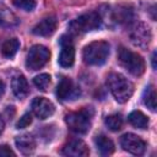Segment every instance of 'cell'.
<instances>
[{
	"instance_id": "obj_1",
	"label": "cell",
	"mask_w": 157,
	"mask_h": 157,
	"mask_svg": "<svg viewBox=\"0 0 157 157\" xmlns=\"http://www.w3.org/2000/svg\"><path fill=\"white\" fill-rule=\"evenodd\" d=\"M107 85L118 103L128 102L134 93L132 82L119 72H110L107 77Z\"/></svg>"
},
{
	"instance_id": "obj_2",
	"label": "cell",
	"mask_w": 157,
	"mask_h": 157,
	"mask_svg": "<svg viewBox=\"0 0 157 157\" xmlns=\"http://www.w3.org/2000/svg\"><path fill=\"white\" fill-rule=\"evenodd\" d=\"M94 110L92 107H85L78 112H70L65 115V121L69 129L76 134H86L91 129L92 117Z\"/></svg>"
},
{
	"instance_id": "obj_3",
	"label": "cell",
	"mask_w": 157,
	"mask_h": 157,
	"mask_svg": "<svg viewBox=\"0 0 157 157\" xmlns=\"http://www.w3.org/2000/svg\"><path fill=\"white\" fill-rule=\"evenodd\" d=\"M102 21H103L102 15L98 11H91L72 20L69 23L67 29L70 34H75V36L82 34V33H87L99 28L102 25Z\"/></svg>"
},
{
	"instance_id": "obj_4",
	"label": "cell",
	"mask_w": 157,
	"mask_h": 157,
	"mask_svg": "<svg viewBox=\"0 0 157 157\" xmlns=\"http://www.w3.org/2000/svg\"><path fill=\"white\" fill-rule=\"evenodd\" d=\"M109 56V44L104 40H96L83 48L82 58L87 65H103Z\"/></svg>"
},
{
	"instance_id": "obj_5",
	"label": "cell",
	"mask_w": 157,
	"mask_h": 157,
	"mask_svg": "<svg viewBox=\"0 0 157 157\" xmlns=\"http://www.w3.org/2000/svg\"><path fill=\"white\" fill-rule=\"evenodd\" d=\"M118 60L120 65L134 76H141L145 72V60L142 56L128 48L121 47L119 49Z\"/></svg>"
},
{
	"instance_id": "obj_6",
	"label": "cell",
	"mask_w": 157,
	"mask_h": 157,
	"mask_svg": "<svg viewBox=\"0 0 157 157\" xmlns=\"http://www.w3.org/2000/svg\"><path fill=\"white\" fill-rule=\"evenodd\" d=\"M49 58H50L49 49L44 45L36 44L27 53L26 66L28 70H32V71L39 70L49 61Z\"/></svg>"
},
{
	"instance_id": "obj_7",
	"label": "cell",
	"mask_w": 157,
	"mask_h": 157,
	"mask_svg": "<svg viewBox=\"0 0 157 157\" xmlns=\"http://www.w3.org/2000/svg\"><path fill=\"white\" fill-rule=\"evenodd\" d=\"M130 39H131L134 45L142 48V49H146L150 45L151 39H152L151 28L144 22L136 23L130 32Z\"/></svg>"
},
{
	"instance_id": "obj_8",
	"label": "cell",
	"mask_w": 157,
	"mask_h": 157,
	"mask_svg": "<svg viewBox=\"0 0 157 157\" xmlns=\"http://www.w3.org/2000/svg\"><path fill=\"white\" fill-rule=\"evenodd\" d=\"M120 146L124 151L135 156L144 155L146 150V142L140 136L131 132H126L120 137Z\"/></svg>"
},
{
	"instance_id": "obj_9",
	"label": "cell",
	"mask_w": 157,
	"mask_h": 157,
	"mask_svg": "<svg viewBox=\"0 0 157 157\" xmlns=\"http://www.w3.org/2000/svg\"><path fill=\"white\" fill-rule=\"evenodd\" d=\"M61 50L59 54V65L61 67H71L75 61V48L72 44V39L70 36L64 34L60 38Z\"/></svg>"
},
{
	"instance_id": "obj_10",
	"label": "cell",
	"mask_w": 157,
	"mask_h": 157,
	"mask_svg": "<svg viewBox=\"0 0 157 157\" xmlns=\"http://www.w3.org/2000/svg\"><path fill=\"white\" fill-rule=\"evenodd\" d=\"M32 112L38 119H47L54 114V104L45 97H36L32 101Z\"/></svg>"
},
{
	"instance_id": "obj_11",
	"label": "cell",
	"mask_w": 157,
	"mask_h": 157,
	"mask_svg": "<svg viewBox=\"0 0 157 157\" xmlns=\"http://www.w3.org/2000/svg\"><path fill=\"white\" fill-rule=\"evenodd\" d=\"M80 94V91L74 86V82L69 77H61L56 86V97L60 101L75 99Z\"/></svg>"
},
{
	"instance_id": "obj_12",
	"label": "cell",
	"mask_w": 157,
	"mask_h": 157,
	"mask_svg": "<svg viewBox=\"0 0 157 157\" xmlns=\"http://www.w3.org/2000/svg\"><path fill=\"white\" fill-rule=\"evenodd\" d=\"M63 155L69 157H86L90 155V150L87 145L82 140H71L63 148Z\"/></svg>"
},
{
	"instance_id": "obj_13",
	"label": "cell",
	"mask_w": 157,
	"mask_h": 157,
	"mask_svg": "<svg viewBox=\"0 0 157 157\" xmlns=\"http://www.w3.org/2000/svg\"><path fill=\"white\" fill-rule=\"evenodd\" d=\"M56 29V18L55 16H48L39 21L33 28L32 33L39 37H49L52 36Z\"/></svg>"
},
{
	"instance_id": "obj_14",
	"label": "cell",
	"mask_w": 157,
	"mask_h": 157,
	"mask_svg": "<svg viewBox=\"0 0 157 157\" xmlns=\"http://www.w3.org/2000/svg\"><path fill=\"white\" fill-rule=\"evenodd\" d=\"M11 88L13 94L18 98V99H23L28 96L29 93V87H28V82L26 80V77L23 75H17L12 78L11 81Z\"/></svg>"
},
{
	"instance_id": "obj_15",
	"label": "cell",
	"mask_w": 157,
	"mask_h": 157,
	"mask_svg": "<svg viewBox=\"0 0 157 157\" xmlns=\"http://www.w3.org/2000/svg\"><path fill=\"white\" fill-rule=\"evenodd\" d=\"M16 147L20 152L23 155H31L36 150V141L32 135L29 134H22L15 139Z\"/></svg>"
},
{
	"instance_id": "obj_16",
	"label": "cell",
	"mask_w": 157,
	"mask_h": 157,
	"mask_svg": "<svg viewBox=\"0 0 157 157\" xmlns=\"http://www.w3.org/2000/svg\"><path fill=\"white\" fill-rule=\"evenodd\" d=\"M134 10L126 5H119L112 11V17L117 23H130L134 20Z\"/></svg>"
},
{
	"instance_id": "obj_17",
	"label": "cell",
	"mask_w": 157,
	"mask_h": 157,
	"mask_svg": "<svg viewBox=\"0 0 157 157\" xmlns=\"http://www.w3.org/2000/svg\"><path fill=\"white\" fill-rule=\"evenodd\" d=\"M20 20L17 16L5 5H0V27L1 28H11L17 26Z\"/></svg>"
},
{
	"instance_id": "obj_18",
	"label": "cell",
	"mask_w": 157,
	"mask_h": 157,
	"mask_svg": "<svg viewBox=\"0 0 157 157\" xmlns=\"http://www.w3.org/2000/svg\"><path fill=\"white\" fill-rule=\"evenodd\" d=\"M94 144H96V147H97L98 152L102 156H109L114 151L113 141L109 137H107L105 135H97L94 137Z\"/></svg>"
},
{
	"instance_id": "obj_19",
	"label": "cell",
	"mask_w": 157,
	"mask_h": 157,
	"mask_svg": "<svg viewBox=\"0 0 157 157\" xmlns=\"http://www.w3.org/2000/svg\"><path fill=\"white\" fill-rule=\"evenodd\" d=\"M128 120L134 128H137V129H147L148 124H150L148 118L140 110L131 112L129 114V117H128Z\"/></svg>"
},
{
	"instance_id": "obj_20",
	"label": "cell",
	"mask_w": 157,
	"mask_h": 157,
	"mask_svg": "<svg viewBox=\"0 0 157 157\" xmlns=\"http://www.w3.org/2000/svg\"><path fill=\"white\" fill-rule=\"evenodd\" d=\"M18 48H20V40H18L17 38H11V39H7V40L2 44V47H1V53H2V55H4L5 58L11 59V58H13V56L16 55Z\"/></svg>"
},
{
	"instance_id": "obj_21",
	"label": "cell",
	"mask_w": 157,
	"mask_h": 157,
	"mask_svg": "<svg viewBox=\"0 0 157 157\" xmlns=\"http://www.w3.org/2000/svg\"><path fill=\"white\" fill-rule=\"evenodd\" d=\"M142 101H144V104L151 112H156V90H155L153 85H148L145 88L144 96H142Z\"/></svg>"
},
{
	"instance_id": "obj_22",
	"label": "cell",
	"mask_w": 157,
	"mask_h": 157,
	"mask_svg": "<svg viewBox=\"0 0 157 157\" xmlns=\"http://www.w3.org/2000/svg\"><path fill=\"white\" fill-rule=\"evenodd\" d=\"M104 124L110 131H119L123 126V118L120 114H112L105 118Z\"/></svg>"
},
{
	"instance_id": "obj_23",
	"label": "cell",
	"mask_w": 157,
	"mask_h": 157,
	"mask_svg": "<svg viewBox=\"0 0 157 157\" xmlns=\"http://www.w3.org/2000/svg\"><path fill=\"white\" fill-rule=\"evenodd\" d=\"M33 83L40 91H45L50 83V75L49 74H39L33 78Z\"/></svg>"
},
{
	"instance_id": "obj_24",
	"label": "cell",
	"mask_w": 157,
	"mask_h": 157,
	"mask_svg": "<svg viewBox=\"0 0 157 157\" xmlns=\"http://www.w3.org/2000/svg\"><path fill=\"white\" fill-rule=\"evenodd\" d=\"M12 4L25 11H32L36 7V0H12Z\"/></svg>"
},
{
	"instance_id": "obj_25",
	"label": "cell",
	"mask_w": 157,
	"mask_h": 157,
	"mask_svg": "<svg viewBox=\"0 0 157 157\" xmlns=\"http://www.w3.org/2000/svg\"><path fill=\"white\" fill-rule=\"evenodd\" d=\"M31 123H32V114H31V113H25V114L20 118V120L16 123V128H17V129H25V128H27Z\"/></svg>"
},
{
	"instance_id": "obj_26",
	"label": "cell",
	"mask_w": 157,
	"mask_h": 157,
	"mask_svg": "<svg viewBox=\"0 0 157 157\" xmlns=\"http://www.w3.org/2000/svg\"><path fill=\"white\" fill-rule=\"evenodd\" d=\"M15 157V152L7 145H0V157Z\"/></svg>"
},
{
	"instance_id": "obj_27",
	"label": "cell",
	"mask_w": 157,
	"mask_h": 157,
	"mask_svg": "<svg viewBox=\"0 0 157 157\" xmlns=\"http://www.w3.org/2000/svg\"><path fill=\"white\" fill-rule=\"evenodd\" d=\"M4 128H5V121H4L2 117L0 115V135H1V132L4 131Z\"/></svg>"
},
{
	"instance_id": "obj_28",
	"label": "cell",
	"mask_w": 157,
	"mask_h": 157,
	"mask_svg": "<svg viewBox=\"0 0 157 157\" xmlns=\"http://www.w3.org/2000/svg\"><path fill=\"white\" fill-rule=\"evenodd\" d=\"M4 92H5V85H4V82L0 80V98L2 97Z\"/></svg>"
},
{
	"instance_id": "obj_29",
	"label": "cell",
	"mask_w": 157,
	"mask_h": 157,
	"mask_svg": "<svg viewBox=\"0 0 157 157\" xmlns=\"http://www.w3.org/2000/svg\"><path fill=\"white\" fill-rule=\"evenodd\" d=\"M151 59H152V67L156 69V52L152 53V58Z\"/></svg>"
}]
</instances>
